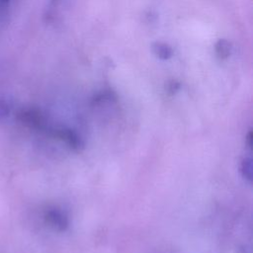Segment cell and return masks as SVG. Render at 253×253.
Returning a JSON list of instances; mask_svg holds the SVG:
<instances>
[{"instance_id": "6da1fadb", "label": "cell", "mask_w": 253, "mask_h": 253, "mask_svg": "<svg viewBox=\"0 0 253 253\" xmlns=\"http://www.w3.org/2000/svg\"><path fill=\"white\" fill-rule=\"evenodd\" d=\"M18 119L24 125L35 129H45L46 123L43 115L38 109L27 108L23 109L18 113Z\"/></svg>"}, {"instance_id": "7a4b0ae2", "label": "cell", "mask_w": 253, "mask_h": 253, "mask_svg": "<svg viewBox=\"0 0 253 253\" xmlns=\"http://www.w3.org/2000/svg\"><path fill=\"white\" fill-rule=\"evenodd\" d=\"M45 221L58 231H64L68 228L69 219L64 211L59 209H49L44 213Z\"/></svg>"}, {"instance_id": "3957f363", "label": "cell", "mask_w": 253, "mask_h": 253, "mask_svg": "<svg viewBox=\"0 0 253 253\" xmlns=\"http://www.w3.org/2000/svg\"><path fill=\"white\" fill-rule=\"evenodd\" d=\"M52 134L66 142L69 146H71L74 149H79L83 146V141L81 137L78 135L77 132H75L72 129L69 128H57L52 130Z\"/></svg>"}, {"instance_id": "277c9868", "label": "cell", "mask_w": 253, "mask_h": 253, "mask_svg": "<svg viewBox=\"0 0 253 253\" xmlns=\"http://www.w3.org/2000/svg\"><path fill=\"white\" fill-rule=\"evenodd\" d=\"M152 51L158 58L162 60L169 59L173 54L172 48L164 42H155L152 45Z\"/></svg>"}, {"instance_id": "5b68a950", "label": "cell", "mask_w": 253, "mask_h": 253, "mask_svg": "<svg viewBox=\"0 0 253 253\" xmlns=\"http://www.w3.org/2000/svg\"><path fill=\"white\" fill-rule=\"evenodd\" d=\"M239 169H240L241 176L245 180H247L249 183H251L252 182V175H253V167H252V160H251V158H249V157L244 158L241 161Z\"/></svg>"}, {"instance_id": "8992f818", "label": "cell", "mask_w": 253, "mask_h": 253, "mask_svg": "<svg viewBox=\"0 0 253 253\" xmlns=\"http://www.w3.org/2000/svg\"><path fill=\"white\" fill-rule=\"evenodd\" d=\"M231 52V45L225 40H219L215 43V53L220 58H226Z\"/></svg>"}, {"instance_id": "52a82bcc", "label": "cell", "mask_w": 253, "mask_h": 253, "mask_svg": "<svg viewBox=\"0 0 253 253\" xmlns=\"http://www.w3.org/2000/svg\"><path fill=\"white\" fill-rule=\"evenodd\" d=\"M11 113V104L5 97H0V121L5 120Z\"/></svg>"}, {"instance_id": "ba28073f", "label": "cell", "mask_w": 253, "mask_h": 253, "mask_svg": "<svg viewBox=\"0 0 253 253\" xmlns=\"http://www.w3.org/2000/svg\"><path fill=\"white\" fill-rule=\"evenodd\" d=\"M252 131H250L249 133H248V135H247V143H248V146L249 147H251V145H252Z\"/></svg>"}, {"instance_id": "9c48e42d", "label": "cell", "mask_w": 253, "mask_h": 253, "mask_svg": "<svg viewBox=\"0 0 253 253\" xmlns=\"http://www.w3.org/2000/svg\"><path fill=\"white\" fill-rule=\"evenodd\" d=\"M10 0H0V8H5L9 4Z\"/></svg>"}]
</instances>
